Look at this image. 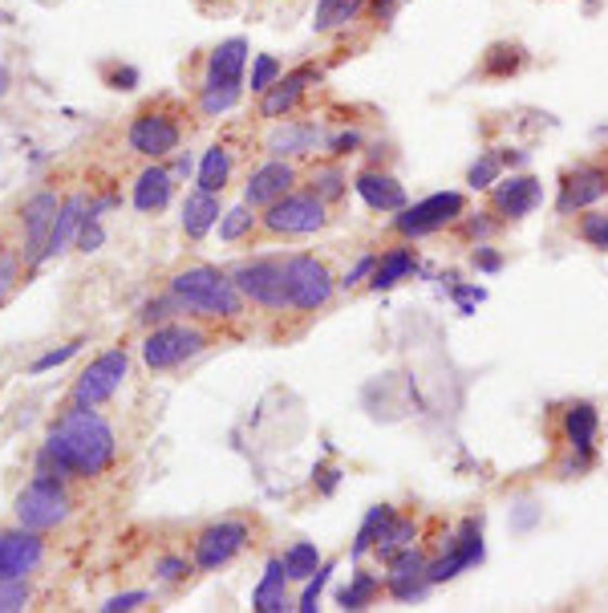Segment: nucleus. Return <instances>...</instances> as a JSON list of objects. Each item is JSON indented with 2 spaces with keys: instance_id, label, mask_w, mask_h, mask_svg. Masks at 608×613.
Masks as SVG:
<instances>
[{
  "instance_id": "46",
  "label": "nucleus",
  "mask_w": 608,
  "mask_h": 613,
  "mask_svg": "<svg viewBox=\"0 0 608 613\" xmlns=\"http://www.w3.org/2000/svg\"><path fill=\"white\" fill-rule=\"evenodd\" d=\"M463 568H467V565L458 561L455 549H442L439 556H430V565H426V581H430V585H446V581H455Z\"/></svg>"
},
{
  "instance_id": "63",
  "label": "nucleus",
  "mask_w": 608,
  "mask_h": 613,
  "mask_svg": "<svg viewBox=\"0 0 608 613\" xmlns=\"http://www.w3.org/2000/svg\"><path fill=\"white\" fill-rule=\"evenodd\" d=\"M4 93H9V70L0 65V98H4Z\"/></svg>"
},
{
  "instance_id": "57",
  "label": "nucleus",
  "mask_w": 608,
  "mask_h": 613,
  "mask_svg": "<svg viewBox=\"0 0 608 613\" xmlns=\"http://www.w3.org/2000/svg\"><path fill=\"white\" fill-rule=\"evenodd\" d=\"M16 280H21V268H16V261L0 252V301H4V297L16 289Z\"/></svg>"
},
{
  "instance_id": "18",
  "label": "nucleus",
  "mask_w": 608,
  "mask_h": 613,
  "mask_svg": "<svg viewBox=\"0 0 608 613\" xmlns=\"http://www.w3.org/2000/svg\"><path fill=\"white\" fill-rule=\"evenodd\" d=\"M61 200L58 191H49V187H41V191H33L29 200H25V208H21V228H25V261L37 268L41 264V252H46V240H49V228H53V215H58Z\"/></svg>"
},
{
  "instance_id": "29",
  "label": "nucleus",
  "mask_w": 608,
  "mask_h": 613,
  "mask_svg": "<svg viewBox=\"0 0 608 613\" xmlns=\"http://www.w3.org/2000/svg\"><path fill=\"white\" fill-rule=\"evenodd\" d=\"M231 151L224 147V142H212L207 151L199 154V167H195V187H203V191H219L224 196V187L231 184Z\"/></svg>"
},
{
  "instance_id": "12",
  "label": "nucleus",
  "mask_w": 608,
  "mask_h": 613,
  "mask_svg": "<svg viewBox=\"0 0 608 613\" xmlns=\"http://www.w3.org/2000/svg\"><path fill=\"white\" fill-rule=\"evenodd\" d=\"M46 561V533L37 528H0V581L9 577H33Z\"/></svg>"
},
{
  "instance_id": "40",
  "label": "nucleus",
  "mask_w": 608,
  "mask_h": 613,
  "mask_svg": "<svg viewBox=\"0 0 608 613\" xmlns=\"http://www.w3.org/2000/svg\"><path fill=\"white\" fill-rule=\"evenodd\" d=\"M280 77H284V65H280L276 53H252V74L243 77V86L259 98V93L268 90V86H276Z\"/></svg>"
},
{
  "instance_id": "19",
  "label": "nucleus",
  "mask_w": 608,
  "mask_h": 613,
  "mask_svg": "<svg viewBox=\"0 0 608 613\" xmlns=\"http://www.w3.org/2000/svg\"><path fill=\"white\" fill-rule=\"evenodd\" d=\"M325 126L320 123H301V118H280V123L268 130L264 138V151L273 159H301V154H313L317 147H325Z\"/></svg>"
},
{
  "instance_id": "39",
  "label": "nucleus",
  "mask_w": 608,
  "mask_h": 613,
  "mask_svg": "<svg viewBox=\"0 0 608 613\" xmlns=\"http://www.w3.org/2000/svg\"><path fill=\"white\" fill-rule=\"evenodd\" d=\"M503 179V163H499V147H491V151H479L471 167H467V187L471 191H491V187Z\"/></svg>"
},
{
  "instance_id": "45",
  "label": "nucleus",
  "mask_w": 608,
  "mask_h": 613,
  "mask_svg": "<svg viewBox=\"0 0 608 613\" xmlns=\"http://www.w3.org/2000/svg\"><path fill=\"white\" fill-rule=\"evenodd\" d=\"M29 601H33L29 577H9V581H0V613L29 610Z\"/></svg>"
},
{
  "instance_id": "49",
  "label": "nucleus",
  "mask_w": 608,
  "mask_h": 613,
  "mask_svg": "<svg viewBox=\"0 0 608 613\" xmlns=\"http://www.w3.org/2000/svg\"><path fill=\"white\" fill-rule=\"evenodd\" d=\"M458 224H463V232H467L471 240H491V236L499 232L503 220L495 212H467L463 220H458Z\"/></svg>"
},
{
  "instance_id": "14",
  "label": "nucleus",
  "mask_w": 608,
  "mask_h": 613,
  "mask_svg": "<svg viewBox=\"0 0 608 613\" xmlns=\"http://www.w3.org/2000/svg\"><path fill=\"white\" fill-rule=\"evenodd\" d=\"M320 77H325L320 65H296V70H289L276 86H268V90L259 93V118H268V123L289 118L292 110L304 102V93L313 90V86H320Z\"/></svg>"
},
{
  "instance_id": "23",
  "label": "nucleus",
  "mask_w": 608,
  "mask_h": 613,
  "mask_svg": "<svg viewBox=\"0 0 608 613\" xmlns=\"http://www.w3.org/2000/svg\"><path fill=\"white\" fill-rule=\"evenodd\" d=\"M252 610L256 613H289L296 601L289 598V573H284V556H268L264 577L252 589Z\"/></svg>"
},
{
  "instance_id": "4",
  "label": "nucleus",
  "mask_w": 608,
  "mask_h": 613,
  "mask_svg": "<svg viewBox=\"0 0 608 613\" xmlns=\"http://www.w3.org/2000/svg\"><path fill=\"white\" fill-rule=\"evenodd\" d=\"M284 285H289L292 313H317L333 301L337 276L313 252H292V257H284Z\"/></svg>"
},
{
  "instance_id": "34",
  "label": "nucleus",
  "mask_w": 608,
  "mask_h": 613,
  "mask_svg": "<svg viewBox=\"0 0 608 613\" xmlns=\"http://www.w3.org/2000/svg\"><path fill=\"white\" fill-rule=\"evenodd\" d=\"M308 191L313 196H320L325 203H337L345 191H350V175H345V167H341V159H333V163H320L313 175H308Z\"/></svg>"
},
{
  "instance_id": "7",
  "label": "nucleus",
  "mask_w": 608,
  "mask_h": 613,
  "mask_svg": "<svg viewBox=\"0 0 608 613\" xmlns=\"http://www.w3.org/2000/svg\"><path fill=\"white\" fill-rule=\"evenodd\" d=\"M259 224H264V232H273V236H313V232H320L329 224V203L320 200V196H313L308 187L304 191H289L284 200L264 208Z\"/></svg>"
},
{
  "instance_id": "51",
  "label": "nucleus",
  "mask_w": 608,
  "mask_h": 613,
  "mask_svg": "<svg viewBox=\"0 0 608 613\" xmlns=\"http://www.w3.org/2000/svg\"><path fill=\"white\" fill-rule=\"evenodd\" d=\"M151 601V593L147 589H126V593H114V598H106L98 610L102 613H135V610H142Z\"/></svg>"
},
{
  "instance_id": "25",
  "label": "nucleus",
  "mask_w": 608,
  "mask_h": 613,
  "mask_svg": "<svg viewBox=\"0 0 608 613\" xmlns=\"http://www.w3.org/2000/svg\"><path fill=\"white\" fill-rule=\"evenodd\" d=\"M418 268H422V264H418V252H414V245H410V240H402V245L385 248V252L378 257V268H373V276H369V289H373V292L394 289V285H402V280H410Z\"/></svg>"
},
{
  "instance_id": "20",
  "label": "nucleus",
  "mask_w": 608,
  "mask_h": 613,
  "mask_svg": "<svg viewBox=\"0 0 608 613\" xmlns=\"http://www.w3.org/2000/svg\"><path fill=\"white\" fill-rule=\"evenodd\" d=\"M175 171L163 167V163H147V167L138 171L135 179V191H130V203H135V212L142 215H159L167 212L170 200H175Z\"/></svg>"
},
{
  "instance_id": "56",
  "label": "nucleus",
  "mask_w": 608,
  "mask_h": 613,
  "mask_svg": "<svg viewBox=\"0 0 608 613\" xmlns=\"http://www.w3.org/2000/svg\"><path fill=\"white\" fill-rule=\"evenodd\" d=\"M593 467V455H580V451H568L560 463H556V476L560 479H577V476H584Z\"/></svg>"
},
{
  "instance_id": "1",
  "label": "nucleus",
  "mask_w": 608,
  "mask_h": 613,
  "mask_svg": "<svg viewBox=\"0 0 608 613\" xmlns=\"http://www.w3.org/2000/svg\"><path fill=\"white\" fill-rule=\"evenodd\" d=\"M118 455V435L98 406H74L49 427L33 472H58L65 479H98Z\"/></svg>"
},
{
  "instance_id": "5",
  "label": "nucleus",
  "mask_w": 608,
  "mask_h": 613,
  "mask_svg": "<svg viewBox=\"0 0 608 613\" xmlns=\"http://www.w3.org/2000/svg\"><path fill=\"white\" fill-rule=\"evenodd\" d=\"M207 350V334L191 322H163L142 338V366L175 370Z\"/></svg>"
},
{
  "instance_id": "3",
  "label": "nucleus",
  "mask_w": 608,
  "mask_h": 613,
  "mask_svg": "<svg viewBox=\"0 0 608 613\" xmlns=\"http://www.w3.org/2000/svg\"><path fill=\"white\" fill-rule=\"evenodd\" d=\"M69 508H74V500L65 491V476H58V472H33L29 484L16 491L13 500L16 524L37 528V533H49V528L69 521Z\"/></svg>"
},
{
  "instance_id": "28",
  "label": "nucleus",
  "mask_w": 608,
  "mask_h": 613,
  "mask_svg": "<svg viewBox=\"0 0 608 613\" xmlns=\"http://www.w3.org/2000/svg\"><path fill=\"white\" fill-rule=\"evenodd\" d=\"M394 516H397V508H390V504H373L369 512H365V521L357 524V537H353V545H350V556L357 561V565L378 549V540L390 533Z\"/></svg>"
},
{
  "instance_id": "15",
  "label": "nucleus",
  "mask_w": 608,
  "mask_h": 613,
  "mask_svg": "<svg viewBox=\"0 0 608 613\" xmlns=\"http://www.w3.org/2000/svg\"><path fill=\"white\" fill-rule=\"evenodd\" d=\"M608 196V167L596 163H580L560 179V196H556V215L588 212Z\"/></svg>"
},
{
  "instance_id": "50",
  "label": "nucleus",
  "mask_w": 608,
  "mask_h": 613,
  "mask_svg": "<svg viewBox=\"0 0 608 613\" xmlns=\"http://www.w3.org/2000/svg\"><path fill=\"white\" fill-rule=\"evenodd\" d=\"M378 257H381V252H362V257H357V261L345 268V276H341L337 285H341V289H357V285H369V276H373V268H378Z\"/></svg>"
},
{
  "instance_id": "27",
  "label": "nucleus",
  "mask_w": 608,
  "mask_h": 613,
  "mask_svg": "<svg viewBox=\"0 0 608 613\" xmlns=\"http://www.w3.org/2000/svg\"><path fill=\"white\" fill-rule=\"evenodd\" d=\"M243 82H224V77H203L199 86V114L203 118H224L243 102Z\"/></svg>"
},
{
  "instance_id": "11",
  "label": "nucleus",
  "mask_w": 608,
  "mask_h": 613,
  "mask_svg": "<svg viewBox=\"0 0 608 613\" xmlns=\"http://www.w3.org/2000/svg\"><path fill=\"white\" fill-rule=\"evenodd\" d=\"M240 292L252 305L268 309V313H284L289 309V285H284V261H243L231 268Z\"/></svg>"
},
{
  "instance_id": "55",
  "label": "nucleus",
  "mask_w": 608,
  "mask_h": 613,
  "mask_svg": "<svg viewBox=\"0 0 608 613\" xmlns=\"http://www.w3.org/2000/svg\"><path fill=\"white\" fill-rule=\"evenodd\" d=\"M138 82H142V74H138L135 65H110V70H106V86H110V90L130 93V90H138Z\"/></svg>"
},
{
  "instance_id": "38",
  "label": "nucleus",
  "mask_w": 608,
  "mask_h": 613,
  "mask_svg": "<svg viewBox=\"0 0 608 613\" xmlns=\"http://www.w3.org/2000/svg\"><path fill=\"white\" fill-rule=\"evenodd\" d=\"M434 585L426 581V573H385V593L402 605H414V601H426Z\"/></svg>"
},
{
  "instance_id": "13",
  "label": "nucleus",
  "mask_w": 608,
  "mask_h": 613,
  "mask_svg": "<svg viewBox=\"0 0 608 613\" xmlns=\"http://www.w3.org/2000/svg\"><path fill=\"white\" fill-rule=\"evenodd\" d=\"M296 184H301V171L292 167V159H273V154H268V163L252 167V175H248L243 203H252L256 212H264V208H273L276 200H284L289 191H296Z\"/></svg>"
},
{
  "instance_id": "52",
  "label": "nucleus",
  "mask_w": 608,
  "mask_h": 613,
  "mask_svg": "<svg viewBox=\"0 0 608 613\" xmlns=\"http://www.w3.org/2000/svg\"><path fill=\"white\" fill-rule=\"evenodd\" d=\"M471 264H474V273L479 276H495V273H503V252L499 248H491L486 240H479V248L471 252Z\"/></svg>"
},
{
  "instance_id": "61",
  "label": "nucleus",
  "mask_w": 608,
  "mask_h": 613,
  "mask_svg": "<svg viewBox=\"0 0 608 613\" xmlns=\"http://www.w3.org/2000/svg\"><path fill=\"white\" fill-rule=\"evenodd\" d=\"M337 484H341V472H337V467H317V488H320V496H333Z\"/></svg>"
},
{
  "instance_id": "21",
  "label": "nucleus",
  "mask_w": 608,
  "mask_h": 613,
  "mask_svg": "<svg viewBox=\"0 0 608 613\" xmlns=\"http://www.w3.org/2000/svg\"><path fill=\"white\" fill-rule=\"evenodd\" d=\"M86 208H90V196L86 191H74V196H65L53 215V228H49V240H46V252H41V264L58 261L65 248H74L77 232H81V220H86Z\"/></svg>"
},
{
  "instance_id": "58",
  "label": "nucleus",
  "mask_w": 608,
  "mask_h": 613,
  "mask_svg": "<svg viewBox=\"0 0 608 613\" xmlns=\"http://www.w3.org/2000/svg\"><path fill=\"white\" fill-rule=\"evenodd\" d=\"M402 4H406V0H369L365 9H369V16H373V21H381V25H385V21H394V16L402 13Z\"/></svg>"
},
{
  "instance_id": "10",
  "label": "nucleus",
  "mask_w": 608,
  "mask_h": 613,
  "mask_svg": "<svg viewBox=\"0 0 608 613\" xmlns=\"http://www.w3.org/2000/svg\"><path fill=\"white\" fill-rule=\"evenodd\" d=\"M248 540H252V524L248 521H215L195 537L191 561H195L199 573H219L248 549Z\"/></svg>"
},
{
  "instance_id": "53",
  "label": "nucleus",
  "mask_w": 608,
  "mask_h": 613,
  "mask_svg": "<svg viewBox=\"0 0 608 613\" xmlns=\"http://www.w3.org/2000/svg\"><path fill=\"white\" fill-rule=\"evenodd\" d=\"M106 245V228H102V220H81V232H77L74 248H81V252H98V248Z\"/></svg>"
},
{
  "instance_id": "26",
  "label": "nucleus",
  "mask_w": 608,
  "mask_h": 613,
  "mask_svg": "<svg viewBox=\"0 0 608 613\" xmlns=\"http://www.w3.org/2000/svg\"><path fill=\"white\" fill-rule=\"evenodd\" d=\"M252 62V46L248 37H228L207 53V77H224V82H243V70Z\"/></svg>"
},
{
  "instance_id": "33",
  "label": "nucleus",
  "mask_w": 608,
  "mask_h": 613,
  "mask_svg": "<svg viewBox=\"0 0 608 613\" xmlns=\"http://www.w3.org/2000/svg\"><path fill=\"white\" fill-rule=\"evenodd\" d=\"M259 224V212L252 208V203H231V208H224V215H219V224H215V232H219V240L224 245H240V240H248L252 232H256Z\"/></svg>"
},
{
  "instance_id": "62",
  "label": "nucleus",
  "mask_w": 608,
  "mask_h": 613,
  "mask_svg": "<svg viewBox=\"0 0 608 613\" xmlns=\"http://www.w3.org/2000/svg\"><path fill=\"white\" fill-rule=\"evenodd\" d=\"M499 163H503V171H516L528 163V151H519V147H499Z\"/></svg>"
},
{
  "instance_id": "47",
  "label": "nucleus",
  "mask_w": 608,
  "mask_h": 613,
  "mask_svg": "<svg viewBox=\"0 0 608 613\" xmlns=\"http://www.w3.org/2000/svg\"><path fill=\"white\" fill-rule=\"evenodd\" d=\"M191 573H195V561H187V556H179V552H167V556H159V561H154V577H159V581H167V585L187 581Z\"/></svg>"
},
{
  "instance_id": "35",
  "label": "nucleus",
  "mask_w": 608,
  "mask_h": 613,
  "mask_svg": "<svg viewBox=\"0 0 608 613\" xmlns=\"http://www.w3.org/2000/svg\"><path fill=\"white\" fill-rule=\"evenodd\" d=\"M446 549L458 552V561L471 568L483 561V521H474V516H467V521L455 528V537L446 540Z\"/></svg>"
},
{
  "instance_id": "32",
  "label": "nucleus",
  "mask_w": 608,
  "mask_h": 613,
  "mask_svg": "<svg viewBox=\"0 0 608 613\" xmlns=\"http://www.w3.org/2000/svg\"><path fill=\"white\" fill-rule=\"evenodd\" d=\"M369 0H317L313 9V33H341L365 13Z\"/></svg>"
},
{
  "instance_id": "6",
  "label": "nucleus",
  "mask_w": 608,
  "mask_h": 613,
  "mask_svg": "<svg viewBox=\"0 0 608 613\" xmlns=\"http://www.w3.org/2000/svg\"><path fill=\"white\" fill-rule=\"evenodd\" d=\"M467 215V196L463 191H434L418 203H406L402 212L394 215V232L402 240H422V236H434V232L451 228Z\"/></svg>"
},
{
  "instance_id": "60",
  "label": "nucleus",
  "mask_w": 608,
  "mask_h": 613,
  "mask_svg": "<svg viewBox=\"0 0 608 613\" xmlns=\"http://www.w3.org/2000/svg\"><path fill=\"white\" fill-rule=\"evenodd\" d=\"M114 208H122V196H102V200H90L86 215H90V220H102V215L114 212Z\"/></svg>"
},
{
  "instance_id": "43",
  "label": "nucleus",
  "mask_w": 608,
  "mask_h": 613,
  "mask_svg": "<svg viewBox=\"0 0 608 613\" xmlns=\"http://www.w3.org/2000/svg\"><path fill=\"white\" fill-rule=\"evenodd\" d=\"M81 350H86V338H74V341H65V346H58V350H46L41 358H33V362H29V374L37 378V374L61 370L65 362H74V358H77Z\"/></svg>"
},
{
  "instance_id": "48",
  "label": "nucleus",
  "mask_w": 608,
  "mask_h": 613,
  "mask_svg": "<svg viewBox=\"0 0 608 613\" xmlns=\"http://www.w3.org/2000/svg\"><path fill=\"white\" fill-rule=\"evenodd\" d=\"M325 151H329V159H350V154L365 151V135L357 126H345V130L325 138Z\"/></svg>"
},
{
  "instance_id": "54",
  "label": "nucleus",
  "mask_w": 608,
  "mask_h": 613,
  "mask_svg": "<svg viewBox=\"0 0 608 613\" xmlns=\"http://www.w3.org/2000/svg\"><path fill=\"white\" fill-rule=\"evenodd\" d=\"M451 297L458 301V313H463V317H471L474 305H483L486 301V289L483 285H451Z\"/></svg>"
},
{
  "instance_id": "8",
  "label": "nucleus",
  "mask_w": 608,
  "mask_h": 613,
  "mask_svg": "<svg viewBox=\"0 0 608 613\" xmlns=\"http://www.w3.org/2000/svg\"><path fill=\"white\" fill-rule=\"evenodd\" d=\"M126 374H130V353H126V346L102 350L90 366L77 374L69 402H74V406H102V402H110L122 390Z\"/></svg>"
},
{
  "instance_id": "30",
  "label": "nucleus",
  "mask_w": 608,
  "mask_h": 613,
  "mask_svg": "<svg viewBox=\"0 0 608 613\" xmlns=\"http://www.w3.org/2000/svg\"><path fill=\"white\" fill-rule=\"evenodd\" d=\"M381 589H385V577H378V573H365V568H353L350 585H341V589H337V605H341L345 613L369 610V605L378 601Z\"/></svg>"
},
{
  "instance_id": "59",
  "label": "nucleus",
  "mask_w": 608,
  "mask_h": 613,
  "mask_svg": "<svg viewBox=\"0 0 608 613\" xmlns=\"http://www.w3.org/2000/svg\"><path fill=\"white\" fill-rule=\"evenodd\" d=\"M195 154L191 151H175V163H170V171H175V179H191L195 175Z\"/></svg>"
},
{
  "instance_id": "42",
  "label": "nucleus",
  "mask_w": 608,
  "mask_h": 613,
  "mask_svg": "<svg viewBox=\"0 0 608 613\" xmlns=\"http://www.w3.org/2000/svg\"><path fill=\"white\" fill-rule=\"evenodd\" d=\"M577 236H580V240H584L588 248H596V252H608V212H596V208L580 212Z\"/></svg>"
},
{
  "instance_id": "41",
  "label": "nucleus",
  "mask_w": 608,
  "mask_h": 613,
  "mask_svg": "<svg viewBox=\"0 0 608 613\" xmlns=\"http://www.w3.org/2000/svg\"><path fill=\"white\" fill-rule=\"evenodd\" d=\"M175 313H182V305H179V297L167 289L163 297H151V301H142V309H138V325H142V329H154V325L170 322Z\"/></svg>"
},
{
  "instance_id": "44",
  "label": "nucleus",
  "mask_w": 608,
  "mask_h": 613,
  "mask_svg": "<svg viewBox=\"0 0 608 613\" xmlns=\"http://www.w3.org/2000/svg\"><path fill=\"white\" fill-rule=\"evenodd\" d=\"M333 581V565L329 561H320V568L304 581L301 598H296V613H317L320 610V593H325V585Z\"/></svg>"
},
{
  "instance_id": "31",
  "label": "nucleus",
  "mask_w": 608,
  "mask_h": 613,
  "mask_svg": "<svg viewBox=\"0 0 608 613\" xmlns=\"http://www.w3.org/2000/svg\"><path fill=\"white\" fill-rule=\"evenodd\" d=\"M528 62V53L519 41H495V46L483 53V62H479V74L491 77V82H507V77H516Z\"/></svg>"
},
{
  "instance_id": "22",
  "label": "nucleus",
  "mask_w": 608,
  "mask_h": 613,
  "mask_svg": "<svg viewBox=\"0 0 608 613\" xmlns=\"http://www.w3.org/2000/svg\"><path fill=\"white\" fill-rule=\"evenodd\" d=\"M219 215H224V196H219V191L191 187L187 200H182V212H179L182 236H187V240H203L207 232H215Z\"/></svg>"
},
{
  "instance_id": "24",
  "label": "nucleus",
  "mask_w": 608,
  "mask_h": 613,
  "mask_svg": "<svg viewBox=\"0 0 608 613\" xmlns=\"http://www.w3.org/2000/svg\"><path fill=\"white\" fill-rule=\"evenodd\" d=\"M560 435L568 451H580V455H596V435H600V414H596L593 402H572L563 411Z\"/></svg>"
},
{
  "instance_id": "36",
  "label": "nucleus",
  "mask_w": 608,
  "mask_h": 613,
  "mask_svg": "<svg viewBox=\"0 0 608 613\" xmlns=\"http://www.w3.org/2000/svg\"><path fill=\"white\" fill-rule=\"evenodd\" d=\"M320 549L313 545V540H292L289 549H284V573H289V581H308L313 573L320 568Z\"/></svg>"
},
{
  "instance_id": "37",
  "label": "nucleus",
  "mask_w": 608,
  "mask_h": 613,
  "mask_svg": "<svg viewBox=\"0 0 608 613\" xmlns=\"http://www.w3.org/2000/svg\"><path fill=\"white\" fill-rule=\"evenodd\" d=\"M418 537H422V528H418V521H414V516H394L390 533L378 540L373 556H378V561H390L397 549H406V545H418Z\"/></svg>"
},
{
  "instance_id": "2",
  "label": "nucleus",
  "mask_w": 608,
  "mask_h": 613,
  "mask_svg": "<svg viewBox=\"0 0 608 613\" xmlns=\"http://www.w3.org/2000/svg\"><path fill=\"white\" fill-rule=\"evenodd\" d=\"M179 297L182 313L191 317H207V322H236L248 305V297L240 292L236 276L215 268V264H191L182 273L170 276L167 285Z\"/></svg>"
},
{
  "instance_id": "16",
  "label": "nucleus",
  "mask_w": 608,
  "mask_h": 613,
  "mask_svg": "<svg viewBox=\"0 0 608 613\" xmlns=\"http://www.w3.org/2000/svg\"><path fill=\"white\" fill-rule=\"evenodd\" d=\"M540 200H544V184L528 171H511L491 187V212L499 220H523L540 208Z\"/></svg>"
},
{
  "instance_id": "17",
  "label": "nucleus",
  "mask_w": 608,
  "mask_h": 613,
  "mask_svg": "<svg viewBox=\"0 0 608 613\" xmlns=\"http://www.w3.org/2000/svg\"><path fill=\"white\" fill-rule=\"evenodd\" d=\"M353 191H357V200H362L369 212H378V215H397L406 203H410L406 184L381 167L357 171V175H353Z\"/></svg>"
},
{
  "instance_id": "9",
  "label": "nucleus",
  "mask_w": 608,
  "mask_h": 613,
  "mask_svg": "<svg viewBox=\"0 0 608 613\" xmlns=\"http://www.w3.org/2000/svg\"><path fill=\"white\" fill-rule=\"evenodd\" d=\"M126 142L147 163H163V159H170L182 147V126L175 123V114H167V110H142L126 126Z\"/></svg>"
}]
</instances>
